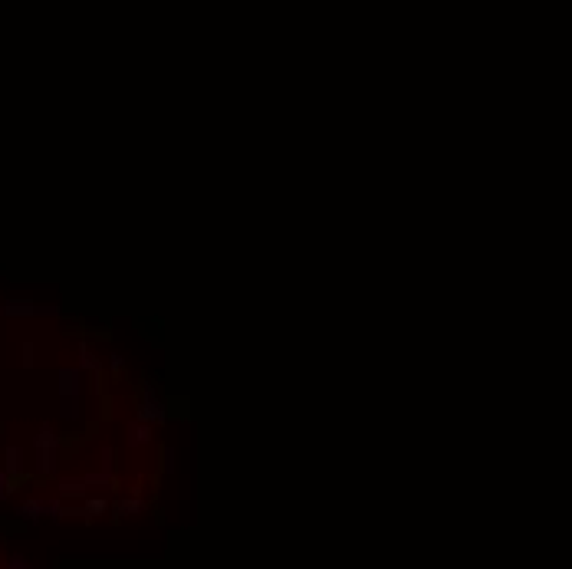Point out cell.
<instances>
[{
    "label": "cell",
    "instance_id": "obj_1",
    "mask_svg": "<svg viewBox=\"0 0 572 569\" xmlns=\"http://www.w3.org/2000/svg\"><path fill=\"white\" fill-rule=\"evenodd\" d=\"M56 409L63 421H79L83 415V369L63 365L56 372Z\"/></svg>",
    "mask_w": 572,
    "mask_h": 569
},
{
    "label": "cell",
    "instance_id": "obj_2",
    "mask_svg": "<svg viewBox=\"0 0 572 569\" xmlns=\"http://www.w3.org/2000/svg\"><path fill=\"white\" fill-rule=\"evenodd\" d=\"M33 448H36V467H40V474H53L60 441H56V431L50 428V425L40 428V434H36V441H33Z\"/></svg>",
    "mask_w": 572,
    "mask_h": 569
},
{
    "label": "cell",
    "instance_id": "obj_3",
    "mask_svg": "<svg viewBox=\"0 0 572 569\" xmlns=\"http://www.w3.org/2000/svg\"><path fill=\"white\" fill-rule=\"evenodd\" d=\"M135 418L145 421V425H165V421H168V409H165L162 398L155 395V388H151V385L141 388V402H139Z\"/></svg>",
    "mask_w": 572,
    "mask_h": 569
},
{
    "label": "cell",
    "instance_id": "obj_4",
    "mask_svg": "<svg viewBox=\"0 0 572 569\" xmlns=\"http://www.w3.org/2000/svg\"><path fill=\"white\" fill-rule=\"evenodd\" d=\"M4 316H60V306H40L30 300H11L4 303Z\"/></svg>",
    "mask_w": 572,
    "mask_h": 569
},
{
    "label": "cell",
    "instance_id": "obj_5",
    "mask_svg": "<svg viewBox=\"0 0 572 569\" xmlns=\"http://www.w3.org/2000/svg\"><path fill=\"white\" fill-rule=\"evenodd\" d=\"M79 369L83 372H96V378H102V362H99V355L86 343H79Z\"/></svg>",
    "mask_w": 572,
    "mask_h": 569
},
{
    "label": "cell",
    "instance_id": "obj_6",
    "mask_svg": "<svg viewBox=\"0 0 572 569\" xmlns=\"http://www.w3.org/2000/svg\"><path fill=\"white\" fill-rule=\"evenodd\" d=\"M151 441V425H145V421H132L129 425V444L132 448H139V444H148Z\"/></svg>",
    "mask_w": 572,
    "mask_h": 569
},
{
    "label": "cell",
    "instance_id": "obj_7",
    "mask_svg": "<svg viewBox=\"0 0 572 569\" xmlns=\"http://www.w3.org/2000/svg\"><path fill=\"white\" fill-rule=\"evenodd\" d=\"M7 471H11V474H20L23 471V448H17V444H11V448H7Z\"/></svg>",
    "mask_w": 572,
    "mask_h": 569
},
{
    "label": "cell",
    "instance_id": "obj_8",
    "mask_svg": "<svg viewBox=\"0 0 572 569\" xmlns=\"http://www.w3.org/2000/svg\"><path fill=\"white\" fill-rule=\"evenodd\" d=\"M109 365H112V372H116V376H122V369H125V362H122V355H119V352L109 355Z\"/></svg>",
    "mask_w": 572,
    "mask_h": 569
},
{
    "label": "cell",
    "instance_id": "obj_9",
    "mask_svg": "<svg viewBox=\"0 0 572 569\" xmlns=\"http://www.w3.org/2000/svg\"><path fill=\"white\" fill-rule=\"evenodd\" d=\"M23 369H33V343H23Z\"/></svg>",
    "mask_w": 572,
    "mask_h": 569
},
{
    "label": "cell",
    "instance_id": "obj_10",
    "mask_svg": "<svg viewBox=\"0 0 572 569\" xmlns=\"http://www.w3.org/2000/svg\"><path fill=\"white\" fill-rule=\"evenodd\" d=\"M174 467V448H165V471Z\"/></svg>",
    "mask_w": 572,
    "mask_h": 569
},
{
    "label": "cell",
    "instance_id": "obj_11",
    "mask_svg": "<svg viewBox=\"0 0 572 569\" xmlns=\"http://www.w3.org/2000/svg\"><path fill=\"white\" fill-rule=\"evenodd\" d=\"M7 491H11V487H7V477H4V474H0V497L7 494Z\"/></svg>",
    "mask_w": 572,
    "mask_h": 569
},
{
    "label": "cell",
    "instance_id": "obj_12",
    "mask_svg": "<svg viewBox=\"0 0 572 569\" xmlns=\"http://www.w3.org/2000/svg\"><path fill=\"white\" fill-rule=\"evenodd\" d=\"M0 313H4V303H0Z\"/></svg>",
    "mask_w": 572,
    "mask_h": 569
}]
</instances>
